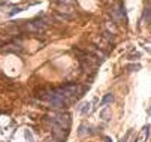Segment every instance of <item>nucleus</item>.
<instances>
[{"instance_id":"f257e3e1","label":"nucleus","mask_w":151,"mask_h":142,"mask_svg":"<svg viewBox=\"0 0 151 142\" xmlns=\"http://www.w3.org/2000/svg\"><path fill=\"white\" fill-rule=\"evenodd\" d=\"M112 102H114V96H112V94H106V96L102 99L100 106H106L108 103H112Z\"/></svg>"},{"instance_id":"f03ea898","label":"nucleus","mask_w":151,"mask_h":142,"mask_svg":"<svg viewBox=\"0 0 151 142\" xmlns=\"http://www.w3.org/2000/svg\"><path fill=\"white\" fill-rule=\"evenodd\" d=\"M106 29H108V32L112 33V34H115V33H117V29H115V26H114L111 21H108V23H106Z\"/></svg>"},{"instance_id":"7ed1b4c3","label":"nucleus","mask_w":151,"mask_h":142,"mask_svg":"<svg viewBox=\"0 0 151 142\" xmlns=\"http://www.w3.org/2000/svg\"><path fill=\"white\" fill-rule=\"evenodd\" d=\"M90 109H91V108H90V103H85L84 108H81V112L85 115V114H88V112H90Z\"/></svg>"},{"instance_id":"20e7f679","label":"nucleus","mask_w":151,"mask_h":142,"mask_svg":"<svg viewBox=\"0 0 151 142\" xmlns=\"http://www.w3.org/2000/svg\"><path fill=\"white\" fill-rule=\"evenodd\" d=\"M57 2H58L60 5H72L73 0H57Z\"/></svg>"},{"instance_id":"39448f33","label":"nucleus","mask_w":151,"mask_h":142,"mask_svg":"<svg viewBox=\"0 0 151 142\" xmlns=\"http://www.w3.org/2000/svg\"><path fill=\"white\" fill-rule=\"evenodd\" d=\"M147 132H148V127H144V133H142V141L147 139Z\"/></svg>"}]
</instances>
